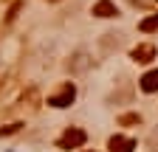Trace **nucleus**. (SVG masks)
<instances>
[{
    "label": "nucleus",
    "instance_id": "nucleus-3",
    "mask_svg": "<svg viewBox=\"0 0 158 152\" xmlns=\"http://www.w3.org/2000/svg\"><path fill=\"white\" fill-rule=\"evenodd\" d=\"M107 146H110V152H133L135 149V141L133 138H124V135H113Z\"/></svg>",
    "mask_w": 158,
    "mask_h": 152
},
{
    "label": "nucleus",
    "instance_id": "nucleus-5",
    "mask_svg": "<svg viewBox=\"0 0 158 152\" xmlns=\"http://www.w3.org/2000/svg\"><path fill=\"white\" fill-rule=\"evenodd\" d=\"M93 14L96 17H116L118 9H116V3H110V0H99V3L93 6Z\"/></svg>",
    "mask_w": 158,
    "mask_h": 152
},
{
    "label": "nucleus",
    "instance_id": "nucleus-6",
    "mask_svg": "<svg viewBox=\"0 0 158 152\" xmlns=\"http://www.w3.org/2000/svg\"><path fill=\"white\" fill-rule=\"evenodd\" d=\"M138 87H141L144 93H155L158 90V70H150L141 76V82H138Z\"/></svg>",
    "mask_w": 158,
    "mask_h": 152
},
{
    "label": "nucleus",
    "instance_id": "nucleus-4",
    "mask_svg": "<svg viewBox=\"0 0 158 152\" xmlns=\"http://www.w3.org/2000/svg\"><path fill=\"white\" fill-rule=\"evenodd\" d=\"M133 59L135 62H152L155 59V45H135L133 48Z\"/></svg>",
    "mask_w": 158,
    "mask_h": 152
},
{
    "label": "nucleus",
    "instance_id": "nucleus-2",
    "mask_svg": "<svg viewBox=\"0 0 158 152\" xmlns=\"http://www.w3.org/2000/svg\"><path fill=\"white\" fill-rule=\"evenodd\" d=\"M85 141H88L85 132H82V130H76V127H71V130H68L56 144H59V149H76V146H82Z\"/></svg>",
    "mask_w": 158,
    "mask_h": 152
},
{
    "label": "nucleus",
    "instance_id": "nucleus-1",
    "mask_svg": "<svg viewBox=\"0 0 158 152\" xmlns=\"http://www.w3.org/2000/svg\"><path fill=\"white\" fill-rule=\"evenodd\" d=\"M73 99H76V87L68 82V85H62V90H59V93H54V96L48 99V104H51V107H59V110H62V107L73 104Z\"/></svg>",
    "mask_w": 158,
    "mask_h": 152
},
{
    "label": "nucleus",
    "instance_id": "nucleus-7",
    "mask_svg": "<svg viewBox=\"0 0 158 152\" xmlns=\"http://www.w3.org/2000/svg\"><path fill=\"white\" fill-rule=\"evenodd\" d=\"M141 31H155L158 28V14H152V17H147V20H141V26H138Z\"/></svg>",
    "mask_w": 158,
    "mask_h": 152
}]
</instances>
